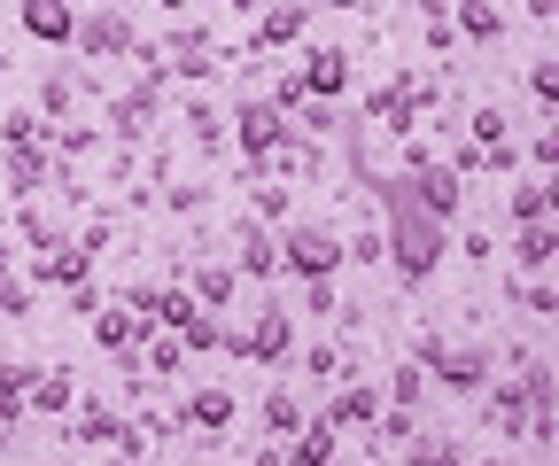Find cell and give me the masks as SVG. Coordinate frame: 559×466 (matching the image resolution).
<instances>
[{"mask_svg":"<svg viewBox=\"0 0 559 466\" xmlns=\"http://www.w3.org/2000/svg\"><path fill=\"white\" fill-rule=\"evenodd\" d=\"M373 203H381V241H389V256H381L389 280L396 288H428L443 273V256H451V226L419 211L404 179H373Z\"/></svg>","mask_w":559,"mask_h":466,"instance_id":"obj_1","label":"cell"},{"mask_svg":"<svg viewBox=\"0 0 559 466\" xmlns=\"http://www.w3.org/2000/svg\"><path fill=\"white\" fill-rule=\"evenodd\" d=\"M342 226L326 218H288L280 226V273L288 280H342Z\"/></svg>","mask_w":559,"mask_h":466,"instance_id":"obj_2","label":"cell"},{"mask_svg":"<svg viewBox=\"0 0 559 466\" xmlns=\"http://www.w3.org/2000/svg\"><path fill=\"white\" fill-rule=\"evenodd\" d=\"M226 124H234V156H241L249 171H272V156L296 141V117L272 109L264 94H241V101L226 109Z\"/></svg>","mask_w":559,"mask_h":466,"instance_id":"obj_3","label":"cell"},{"mask_svg":"<svg viewBox=\"0 0 559 466\" xmlns=\"http://www.w3.org/2000/svg\"><path fill=\"white\" fill-rule=\"evenodd\" d=\"M296 71H304V94L311 101H342L349 86H358V55H349L342 39H304Z\"/></svg>","mask_w":559,"mask_h":466,"instance_id":"obj_4","label":"cell"},{"mask_svg":"<svg viewBox=\"0 0 559 466\" xmlns=\"http://www.w3.org/2000/svg\"><path fill=\"white\" fill-rule=\"evenodd\" d=\"M164 86H171L164 71H140V79H132V86H124V94L109 101V132H117V141H124V148H140V141H148V132H156V109H164Z\"/></svg>","mask_w":559,"mask_h":466,"instance_id":"obj_5","label":"cell"},{"mask_svg":"<svg viewBox=\"0 0 559 466\" xmlns=\"http://www.w3.org/2000/svg\"><path fill=\"white\" fill-rule=\"evenodd\" d=\"M311 0H264V9L249 16V47L257 55H288V47H304L311 39Z\"/></svg>","mask_w":559,"mask_h":466,"instance_id":"obj_6","label":"cell"},{"mask_svg":"<svg viewBox=\"0 0 559 466\" xmlns=\"http://www.w3.org/2000/svg\"><path fill=\"white\" fill-rule=\"evenodd\" d=\"M234 273L241 280H257V288H280V226H264V218H234Z\"/></svg>","mask_w":559,"mask_h":466,"instance_id":"obj_7","label":"cell"},{"mask_svg":"<svg viewBox=\"0 0 559 466\" xmlns=\"http://www.w3.org/2000/svg\"><path fill=\"white\" fill-rule=\"evenodd\" d=\"M132 39H140V24H132V9H124V0H102V9H86V16H79V32H70V47H79V55H94V62L132 55Z\"/></svg>","mask_w":559,"mask_h":466,"instance_id":"obj_8","label":"cell"},{"mask_svg":"<svg viewBox=\"0 0 559 466\" xmlns=\"http://www.w3.org/2000/svg\"><path fill=\"white\" fill-rule=\"evenodd\" d=\"M489 373H498V350H489V343H443L436 366H428V381L451 389V396H481Z\"/></svg>","mask_w":559,"mask_h":466,"instance_id":"obj_9","label":"cell"},{"mask_svg":"<svg viewBox=\"0 0 559 466\" xmlns=\"http://www.w3.org/2000/svg\"><path fill=\"white\" fill-rule=\"evenodd\" d=\"M404 187H412V203L428 211V218H443V226H459V211H466V179L443 164V156H428L419 171H396Z\"/></svg>","mask_w":559,"mask_h":466,"instance_id":"obj_10","label":"cell"},{"mask_svg":"<svg viewBox=\"0 0 559 466\" xmlns=\"http://www.w3.org/2000/svg\"><path fill=\"white\" fill-rule=\"evenodd\" d=\"M296 358V311L280 303V288L257 303V319H249V366H288Z\"/></svg>","mask_w":559,"mask_h":466,"instance_id":"obj_11","label":"cell"},{"mask_svg":"<svg viewBox=\"0 0 559 466\" xmlns=\"http://www.w3.org/2000/svg\"><path fill=\"white\" fill-rule=\"evenodd\" d=\"M179 420L202 435V443H226V428L241 420V396L226 389V381H202V389H187V405H179Z\"/></svg>","mask_w":559,"mask_h":466,"instance_id":"obj_12","label":"cell"},{"mask_svg":"<svg viewBox=\"0 0 559 466\" xmlns=\"http://www.w3.org/2000/svg\"><path fill=\"white\" fill-rule=\"evenodd\" d=\"M528 405H536V396H528V381L521 373H489V389H481V420L489 428H498V435H528Z\"/></svg>","mask_w":559,"mask_h":466,"instance_id":"obj_13","label":"cell"},{"mask_svg":"<svg viewBox=\"0 0 559 466\" xmlns=\"http://www.w3.org/2000/svg\"><path fill=\"white\" fill-rule=\"evenodd\" d=\"M79 280H94V249L79 234H62L55 249L32 256V288H79Z\"/></svg>","mask_w":559,"mask_h":466,"instance_id":"obj_14","label":"cell"},{"mask_svg":"<svg viewBox=\"0 0 559 466\" xmlns=\"http://www.w3.org/2000/svg\"><path fill=\"white\" fill-rule=\"evenodd\" d=\"M124 435H132V420H124L117 405H102V396H79V405H70V443H86V451H124Z\"/></svg>","mask_w":559,"mask_h":466,"instance_id":"obj_15","label":"cell"},{"mask_svg":"<svg viewBox=\"0 0 559 466\" xmlns=\"http://www.w3.org/2000/svg\"><path fill=\"white\" fill-rule=\"evenodd\" d=\"M179 280H187V296H194L202 311H234V296H241V273H234V256H218V249H210V256H194Z\"/></svg>","mask_w":559,"mask_h":466,"instance_id":"obj_16","label":"cell"},{"mask_svg":"<svg viewBox=\"0 0 559 466\" xmlns=\"http://www.w3.org/2000/svg\"><path fill=\"white\" fill-rule=\"evenodd\" d=\"M381 405H389V396H381L373 381H358V373H349V381H334V405H326V420H334V428H349V435H373Z\"/></svg>","mask_w":559,"mask_h":466,"instance_id":"obj_17","label":"cell"},{"mask_svg":"<svg viewBox=\"0 0 559 466\" xmlns=\"http://www.w3.org/2000/svg\"><path fill=\"white\" fill-rule=\"evenodd\" d=\"M16 16L39 47H70V32H79V0H16Z\"/></svg>","mask_w":559,"mask_h":466,"instance_id":"obj_18","label":"cell"},{"mask_svg":"<svg viewBox=\"0 0 559 466\" xmlns=\"http://www.w3.org/2000/svg\"><path fill=\"white\" fill-rule=\"evenodd\" d=\"M179 124H187V148H194L202 164H210V156H226V148H234V124L218 117V101H202V94L187 101V117H179Z\"/></svg>","mask_w":559,"mask_h":466,"instance_id":"obj_19","label":"cell"},{"mask_svg":"<svg viewBox=\"0 0 559 466\" xmlns=\"http://www.w3.org/2000/svg\"><path fill=\"white\" fill-rule=\"evenodd\" d=\"M32 420H70V405H79V373L70 366H47V373H32Z\"/></svg>","mask_w":559,"mask_h":466,"instance_id":"obj_20","label":"cell"},{"mask_svg":"<svg viewBox=\"0 0 559 466\" xmlns=\"http://www.w3.org/2000/svg\"><path fill=\"white\" fill-rule=\"evenodd\" d=\"M342 458V428L326 420V413H311L296 435H288V466H334Z\"/></svg>","mask_w":559,"mask_h":466,"instance_id":"obj_21","label":"cell"},{"mask_svg":"<svg viewBox=\"0 0 559 466\" xmlns=\"http://www.w3.org/2000/svg\"><path fill=\"white\" fill-rule=\"evenodd\" d=\"M451 32L466 47H498L506 39V9H498V0H451Z\"/></svg>","mask_w":559,"mask_h":466,"instance_id":"obj_22","label":"cell"},{"mask_svg":"<svg viewBox=\"0 0 559 466\" xmlns=\"http://www.w3.org/2000/svg\"><path fill=\"white\" fill-rule=\"evenodd\" d=\"M513 264L521 273H559V218H528L513 234Z\"/></svg>","mask_w":559,"mask_h":466,"instance_id":"obj_23","label":"cell"},{"mask_svg":"<svg viewBox=\"0 0 559 466\" xmlns=\"http://www.w3.org/2000/svg\"><path fill=\"white\" fill-rule=\"evenodd\" d=\"M86 326H94V350H109V358H117V350H140V335H148L132 303H102Z\"/></svg>","mask_w":559,"mask_h":466,"instance_id":"obj_24","label":"cell"},{"mask_svg":"<svg viewBox=\"0 0 559 466\" xmlns=\"http://www.w3.org/2000/svg\"><path fill=\"white\" fill-rule=\"evenodd\" d=\"M249 218L288 226V218H296V187L280 179V171H249Z\"/></svg>","mask_w":559,"mask_h":466,"instance_id":"obj_25","label":"cell"},{"mask_svg":"<svg viewBox=\"0 0 559 466\" xmlns=\"http://www.w3.org/2000/svg\"><path fill=\"white\" fill-rule=\"evenodd\" d=\"M257 413H264V435H272V443H288V435H296V428L311 420L296 389H264V405H257Z\"/></svg>","mask_w":559,"mask_h":466,"instance_id":"obj_26","label":"cell"},{"mask_svg":"<svg viewBox=\"0 0 559 466\" xmlns=\"http://www.w3.org/2000/svg\"><path fill=\"white\" fill-rule=\"evenodd\" d=\"M466 458H474V451H466V435H443V428L404 443V466H466Z\"/></svg>","mask_w":559,"mask_h":466,"instance_id":"obj_27","label":"cell"},{"mask_svg":"<svg viewBox=\"0 0 559 466\" xmlns=\"http://www.w3.org/2000/svg\"><path fill=\"white\" fill-rule=\"evenodd\" d=\"M55 179V156L47 148H9V194H39Z\"/></svg>","mask_w":559,"mask_h":466,"instance_id":"obj_28","label":"cell"},{"mask_svg":"<svg viewBox=\"0 0 559 466\" xmlns=\"http://www.w3.org/2000/svg\"><path fill=\"white\" fill-rule=\"evenodd\" d=\"M466 141H474L481 156H489V148H513V117H506L498 101H481V109L466 117Z\"/></svg>","mask_w":559,"mask_h":466,"instance_id":"obj_29","label":"cell"},{"mask_svg":"<svg viewBox=\"0 0 559 466\" xmlns=\"http://www.w3.org/2000/svg\"><path fill=\"white\" fill-rule=\"evenodd\" d=\"M0 141H9V148H47L55 141V124L24 101V109H9V117H0Z\"/></svg>","mask_w":559,"mask_h":466,"instance_id":"obj_30","label":"cell"},{"mask_svg":"<svg viewBox=\"0 0 559 466\" xmlns=\"http://www.w3.org/2000/svg\"><path fill=\"white\" fill-rule=\"evenodd\" d=\"M381 396H389V405H404V413H419V396H428V366H419V358H396Z\"/></svg>","mask_w":559,"mask_h":466,"instance_id":"obj_31","label":"cell"},{"mask_svg":"<svg viewBox=\"0 0 559 466\" xmlns=\"http://www.w3.org/2000/svg\"><path fill=\"white\" fill-rule=\"evenodd\" d=\"M296 132H311V141H334V132H349V117H342V101H311V94H304Z\"/></svg>","mask_w":559,"mask_h":466,"instance_id":"obj_32","label":"cell"},{"mask_svg":"<svg viewBox=\"0 0 559 466\" xmlns=\"http://www.w3.org/2000/svg\"><path fill=\"white\" fill-rule=\"evenodd\" d=\"M304 373H311V381H349V373H358V358H349L342 343H311V350H304Z\"/></svg>","mask_w":559,"mask_h":466,"instance_id":"obj_33","label":"cell"},{"mask_svg":"<svg viewBox=\"0 0 559 466\" xmlns=\"http://www.w3.org/2000/svg\"><path fill=\"white\" fill-rule=\"evenodd\" d=\"M70 109H79V79H70V71H47V86H39V117L62 124Z\"/></svg>","mask_w":559,"mask_h":466,"instance_id":"obj_34","label":"cell"},{"mask_svg":"<svg viewBox=\"0 0 559 466\" xmlns=\"http://www.w3.org/2000/svg\"><path fill=\"white\" fill-rule=\"evenodd\" d=\"M210 194H218L210 179H179V187H164V211H171V218H202V211H210Z\"/></svg>","mask_w":559,"mask_h":466,"instance_id":"obj_35","label":"cell"},{"mask_svg":"<svg viewBox=\"0 0 559 466\" xmlns=\"http://www.w3.org/2000/svg\"><path fill=\"white\" fill-rule=\"evenodd\" d=\"M342 256H349V264H381V256H389V241H381V218L349 226V234H342Z\"/></svg>","mask_w":559,"mask_h":466,"instance_id":"obj_36","label":"cell"},{"mask_svg":"<svg viewBox=\"0 0 559 466\" xmlns=\"http://www.w3.org/2000/svg\"><path fill=\"white\" fill-rule=\"evenodd\" d=\"M521 86H528V101H544V109H559V55H536L528 71H521Z\"/></svg>","mask_w":559,"mask_h":466,"instance_id":"obj_37","label":"cell"},{"mask_svg":"<svg viewBox=\"0 0 559 466\" xmlns=\"http://www.w3.org/2000/svg\"><path fill=\"white\" fill-rule=\"evenodd\" d=\"M264 101H272V109H288V117L304 109V71H296V62H280V71H272V86H264Z\"/></svg>","mask_w":559,"mask_h":466,"instance_id":"obj_38","label":"cell"},{"mask_svg":"<svg viewBox=\"0 0 559 466\" xmlns=\"http://www.w3.org/2000/svg\"><path fill=\"white\" fill-rule=\"evenodd\" d=\"M32 273H0V319H32Z\"/></svg>","mask_w":559,"mask_h":466,"instance_id":"obj_39","label":"cell"},{"mask_svg":"<svg viewBox=\"0 0 559 466\" xmlns=\"http://www.w3.org/2000/svg\"><path fill=\"white\" fill-rule=\"evenodd\" d=\"M506 218H513V226H528V218H551V211H544V179H521V187L506 194Z\"/></svg>","mask_w":559,"mask_h":466,"instance_id":"obj_40","label":"cell"},{"mask_svg":"<svg viewBox=\"0 0 559 466\" xmlns=\"http://www.w3.org/2000/svg\"><path fill=\"white\" fill-rule=\"evenodd\" d=\"M16 234H24L32 249H55V241H62V218H47V211L24 203V211H16Z\"/></svg>","mask_w":559,"mask_h":466,"instance_id":"obj_41","label":"cell"},{"mask_svg":"<svg viewBox=\"0 0 559 466\" xmlns=\"http://www.w3.org/2000/svg\"><path fill=\"white\" fill-rule=\"evenodd\" d=\"M528 164L536 171H559V109L544 117V132H528Z\"/></svg>","mask_w":559,"mask_h":466,"instance_id":"obj_42","label":"cell"},{"mask_svg":"<svg viewBox=\"0 0 559 466\" xmlns=\"http://www.w3.org/2000/svg\"><path fill=\"white\" fill-rule=\"evenodd\" d=\"M304 311L311 319H342V280H304Z\"/></svg>","mask_w":559,"mask_h":466,"instance_id":"obj_43","label":"cell"},{"mask_svg":"<svg viewBox=\"0 0 559 466\" xmlns=\"http://www.w3.org/2000/svg\"><path fill=\"white\" fill-rule=\"evenodd\" d=\"M419 39H428V55H459V32H451V16H419Z\"/></svg>","mask_w":559,"mask_h":466,"instance_id":"obj_44","label":"cell"},{"mask_svg":"<svg viewBox=\"0 0 559 466\" xmlns=\"http://www.w3.org/2000/svg\"><path fill=\"white\" fill-rule=\"evenodd\" d=\"M0 396H32V366L24 358H0Z\"/></svg>","mask_w":559,"mask_h":466,"instance_id":"obj_45","label":"cell"},{"mask_svg":"<svg viewBox=\"0 0 559 466\" xmlns=\"http://www.w3.org/2000/svg\"><path fill=\"white\" fill-rule=\"evenodd\" d=\"M109 234H117V218H109V211H94V218H86V226H79V241H86V249H94V256H102V249H109Z\"/></svg>","mask_w":559,"mask_h":466,"instance_id":"obj_46","label":"cell"},{"mask_svg":"<svg viewBox=\"0 0 559 466\" xmlns=\"http://www.w3.org/2000/svg\"><path fill=\"white\" fill-rule=\"evenodd\" d=\"M481 256H498V241H489L481 226H466V264H481Z\"/></svg>","mask_w":559,"mask_h":466,"instance_id":"obj_47","label":"cell"},{"mask_svg":"<svg viewBox=\"0 0 559 466\" xmlns=\"http://www.w3.org/2000/svg\"><path fill=\"white\" fill-rule=\"evenodd\" d=\"M249 466H288V443H257V451H249Z\"/></svg>","mask_w":559,"mask_h":466,"instance_id":"obj_48","label":"cell"},{"mask_svg":"<svg viewBox=\"0 0 559 466\" xmlns=\"http://www.w3.org/2000/svg\"><path fill=\"white\" fill-rule=\"evenodd\" d=\"M544 211L559 218V171H544Z\"/></svg>","mask_w":559,"mask_h":466,"instance_id":"obj_49","label":"cell"},{"mask_svg":"<svg viewBox=\"0 0 559 466\" xmlns=\"http://www.w3.org/2000/svg\"><path fill=\"white\" fill-rule=\"evenodd\" d=\"M156 9H171V16H179V9H194V0H156Z\"/></svg>","mask_w":559,"mask_h":466,"instance_id":"obj_50","label":"cell"},{"mask_svg":"<svg viewBox=\"0 0 559 466\" xmlns=\"http://www.w3.org/2000/svg\"><path fill=\"white\" fill-rule=\"evenodd\" d=\"M466 466H506V458H466Z\"/></svg>","mask_w":559,"mask_h":466,"instance_id":"obj_51","label":"cell"},{"mask_svg":"<svg viewBox=\"0 0 559 466\" xmlns=\"http://www.w3.org/2000/svg\"><path fill=\"white\" fill-rule=\"evenodd\" d=\"M551 296H559V273H551ZM551 319H559V311H551Z\"/></svg>","mask_w":559,"mask_h":466,"instance_id":"obj_52","label":"cell"},{"mask_svg":"<svg viewBox=\"0 0 559 466\" xmlns=\"http://www.w3.org/2000/svg\"><path fill=\"white\" fill-rule=\"evenodd\" d=\"M0 226H9V211H0Z\"/></svg>","mask_w":559,"mask_h":466,"instance_id":"obj_53","label":"cell"},{"mask_svg":"<svg viewBox=\"0 0 559 466\" xmlns=\"http://www.w3.org/2000/svg\"><path fill=\"white\" fill-rule=\"evenodd\" d=\"M94 9H102V0H94Z\"/></svg>","mask_w":559,"mask_h":466,"instance_id":"obj_54","label":"cell"},{"mask_svg":"<svg viewBox=\"0 0 559 466\" xmlns=\"http://www.w3.org/2000/svg\"><path fill=\"white\" fill-rule=\"evenodd\" d=\"M334 466H342V458H334Z\"/></svg>","mask_w":559,"mask_h":466,"instance_id":"obj_55","label":"cell"},{"mask_svg":"<svg viewBox=\"0 0 559 466\" xmlns=\"http://www.w3.org/2000/svg\"><path fill=\"white\" fill-rule=\"evenodd\" d=\"M551 55H559V47H551Z\"/></svg>","mask_w":559,"mask_h":466,"instance_id":"obj_56","label":"cell"}]
</instances>
